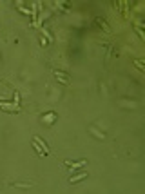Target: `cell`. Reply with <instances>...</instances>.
<instances>
[{
  "label": "cell",
  "instance_id": "cell-2",
  "mask_svg": "<svg viewBox=\"0 0 145 194\" xmlns=\"http://www.w3.org/2000/svg\"><path fill=\"white\" fill-rule=\"evenodd\" d=\"M66 165L71 169V171H74V169H80L85 165V160H80V162H71V160H66Z\"/></svg>",
  "mask_w": 145,
  "mask_h": 194
},
{
  "label": "cell",
  "instance_id": "cell-4",
  "mask_svg": "<svg viewBox=\"0 0 145 194\" xmlns=\"http://www.w3.org/2000/svg\"><path fill=\"white\" fill-rule=\"evenodd\" d=\"M33 140H34V142H36V143H38V145H40V147H42V149H44V152H46V156H47V154H49V147L46 145V142H44V140H42V138H40V136H34V138H33Z\"/></svg>",
  "mask_w": 145,
  "mask_h": 194
},
{
  "label": "cell",
  "instance_id": "cell-7",
  "mask_svg": "<svg viewBox=\"0 0 145 194\" xmlns=\"http://www.w3.org/2000/svg\"><path fill=\"white\" fill-rule=\"evenodd\" d=\"M33 147H34V149H36V152L40 154V156H46V152H44V149H42V147H40V145H38V143H36V142H34V140H33Z\"/></svg>",
  "mask_w": 145,
  "mask_h": 194
},
{
  "label": "cell",
  "instance_id": "cell-11",
  "mask_svg": "<svg viewBox=\"0 0 145 194\" xmlns=\"http://www.w3.org/2000/svg\"><path fill=\"white\" fill-rule=\"evenodd\" d=\"M13 100H15V103H18V102H20V98H18V93H15V98H13Z\"/></svg>",
  "mask_w": 145,
  "mask_h": 194
},
{
  "label": "cell",
  "instance_id": "cell-10",
  "mask_svg": "<svg viewBox=\"0 0 145 194\" xmlns=\"http://www.w3.org/2000/svg\"><path fill=\"white\" fill-rule=\"evenodd\" d=\"M42 31H44V36H46V38H47V40H53V36H51V34H49V33L46 31V29H42Z\"/></svg>",
  "mask_w": 145,
  "mask_h": 194
},
{
  "label": "cell",
  "instance_id": "cell-9",
  "mask_svg": "<svg viewBox=\"0 0 145 194\" xmlns=\"http://www.w3.org/2000/svg\"><path fill=\"white\" fill-rule=\"evenodd\" d=\"M134 64H136V67H140V71H143V64L140 60H134Z\"/></svg>",
  "mask_w": 145,
  "mask_h": 194
},
{
  "label": "cell",
  "instance_id": "cell-1",
  "mask_svg": "<svg viewBox=\"0 0 145 194\" xmlns=\"http://www.w3.org/2000/svg\"><path fill=\"white\" fill-rule=\"evenodd\" d=\"M0 109H4V111H15V113H22V109H20L18 103H7V102H0Z\"/></svg>",
  "mask_w": 145,
  "mask_h": 194
},
{
  "label": "cell",
  "instance_id": "cell-8",
  "mask_svg": "<svg viewBox=\"0 0 145 194\" xmlns=\"http://www.w3.org/2000/svg\"><path fill=\"white\" fill-rule=\"evenodd\" d=\"M13 187H22V189H29V183H13Z\"/></svg>",
  "mask_w": 145,
  "mask_h": 194
},
{
  "label": "cell",
  "instance_id": "cell-6",
  "mask_svg": "<svg viewBox=\"0 0 145 194\" xmlns=\"http://www.w3.org/2000/svg\"><path fill=\"white\" fill-rule=\"evenodd\" d=\"M87 176V172H82V174H76V176H71V180H69V183H76V181H80V180H83V178Z\"/></svg>",
  "mask_w": 145,
  "mask_h": 194
},
{
  "label": "cell",
  "instance_id": "cell-5",
  "mask_svg": "<svg viewBox=\"0 0 145 194\" xmlns=\"http://www.w3.org/2000/svg\"><path fill=\"white\" fill-rule=\"evenodd\" d=\"M54 76L58 78V82H60V83L67 85V78H66V74H64V73H60V71H54Z\"/></svg>",
  "mask_w": 145,
  "mask_h": 194
},
{
  "label": "cell",
  "instance_id": "cell-3",
  "mask_svg": "<svg viewBox=\"0 0 145 194\" xmlns=\"http://www.w3.org/2000/svg\"><path fill=\"white\" fill-rule=\"evenodd\" d=\"M54 120H56V113H53V111L49 113V114H46V116L42 118V122L46 123V125H51V123H53Z\"/></svg>",
  "mask_w": 145,
  "mask_h": 194
}]
</instances>
